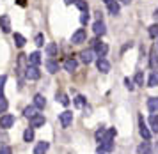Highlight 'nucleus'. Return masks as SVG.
<instances>
[{"mask_svg": "<svg viewBox=\"0 0 158 154\" xmlns=\"http://www.w3.org/2000/svg\"><path fill=\"white\" fill-rule=\"evenodd\" d=\"M87 39V32L84 30V28H78L75 34L71 35V43L73 44H80V43H85Z\"/></svg>", "mask_w": 158, "mask_h": 154, "instance_id": "obj_4", "label": "nucleus"}, {"mask_svg": "<svg viewBox=\"0 0 158 154\" xmlns=\"http://www.w3.org/2000/svg\"><path fill=\"white\" fill-rule=\"evenodd\" d=\"M48 147H50V144H48V142H39L36 147H34V154H46Z\"/></svg>", "mask_w": 158, "mask_h": 154, "instance_id": "obj_16", "label": "nucleus"}, {"mask_svg": "<svg viewBox=\"0 0 158 154\" xmlns=\"http://www.w3.org/2000/svg\"><path fill=\"white\" fill-rule=\"evenodd\" d=\"M103 2H105V4H107V6H110V4H112V2H114V0H103Z\"/></svg>", "mask_w": 158, "mask_h": 154, "instance_id": "obj_44", "label": "nucleus"}, {"mask_svg": "<svg viewBox=\"0 0 158 154\" xmlns=\"http://www.w3.org/2000/svg\"><path fill=\"white\" fill-rule=\"evenodd\" d=\"M0 28H2L4 34H9L11 32V20H9L7 14H2L0 16Z\"/></svg>", "mask_w": 158, "mask_h": 154, "instance_id": "obj_6", "label": "nucleus"}, {"mask_svg": "<svg viewBox=\"0 0 158 154\" xmlns=\"http://www.w3.org/2000/svg\"><path fill=\"white\" fill-rule=\"evenodd\" d=\"M34 41H36L37 46H43V44H44V35H43V34H37Z\"/></svg>", "mask_w": 158, "mask_h": 154, "instance_id": "obj_36", "label": "nucleus"}, {"mask_svg": "<svg viewBox=\"0 0 158 154\" xmlns=\"http://www.w3.org/2000/svg\"><path fill=\"white\" fill-rule=\"evenodd\" d=\"M94 51H96V55H98V59H101V57H105L107 55V51H108V46L105 44V43H98L96 46H94Z\"/></svg>", "mask_w": 158, "mask_h": 154, "instance_id": "obj_10", "label": "nucleus"}, {"mask_svg": "<svg viewBox=\"0 0 158 154\" xmlns=\"http://www.w3.org/2000/svg\"><path fill=\"white\" fill-rule=\"evenodd\" d=\"M148 87H158V71H153L148 80Z\"/></svg>", "mask_w": 158, "mask_h": 154, "instance_id": "obj_24", "label": "nucleus"}, {"mask_svg": "<svg viewBox=\"0 0 158 154\" xmlns=\"http://www.w3.org/2000/svg\"><path fill=\"white\" fill-rule=\"evenodd\" d=\"M0 154H13V149L9 147V145H2L0 147Z\"/></svg>", "mask_w": 158, "mask_h": 154, "instance_id": "obj_39", "label": "nucleus"}, {"mask_svg": "<svg viewBox=\"0 0 158 154\" xmlns=\"http://www.w3.org/2000/svg\"><path fill=\"white\" fill-rule=\"evenodd\" d=\"M77 67H78V62H77L75 59H66L64 60V69L66 71L73 73V71H77Z\"/></svg>", "mask_w": 158, "mask_h": 154, "instance_id": "obj_13", "label": "nucleus"}, {"mask_svg": "<svg viewBox=\"0 0 158 154\" xmlns=\"http://www.w3.org/2000/svg\"><path fill=\"white\" fill-rule=\"evenodd\" d=\"M16 4H18V6H22V7H25V6H27V0H16Z\"/></svg>", "mask_w": 158, "mask_h": 154, "instance_id": "obj_41", "label": "nucleus"}, {"mask_svg": "<svg viewBox=\"0 0 158 154\" xmlns=\"http://www.w3.org/2000/svg\"><path fill=\"white\" fill-rule=\"evenodd\" d=\"M133 82H135V80H131V78H124V85H126V89H128V91H133V89H135Z\"/></svg>", "mask_w": 158, "mask_h": 154, "instance_id": "obj_35", "label": "nucleus"}, {"mask_svg": "<svg viewBox=\"0 0 158 154\" xmlns=\"http://www.w3.org/2000/svg\"><path fill=\"white\" fill-rule=\"evenodd\" d=\"M137 151H139V154H153V151H151V145H149V142H146L144 140L139 147H137Z\"/></svg>", "mask_w": 158, "mask_h": 154, "instance_id": "obj_18", "label": "nucleus"}, {"mask_svg": "<svg viewBox=\"0 0 158 154\" xmlns=\"http://www.w3.org/2000/svg\"><path fill=\"white\" fill-rule=\"evenodd\" d=\"M9 136L7 133H6V129H0V144H4V142H7Z\"/></svg>", "mask_w": 158, "mask_h": 154, "instance_id": "obj_38", "label": "nucleus"}, {"mask_svg": "<svg viewBox=\"0 0 158 154\" xmlns=\"http://www.w3.org/2000/svg\"><path fill=\"white\" fill-rule=\"evenodd\" d=\"M153 16H155V20H158V9H155V13H153Z\"/></svg>", "mask_w": 158, "mask_h": 154, "instance_id": "obj_43", "label": "nucleus"}, {"mask_svg": "<svg viewBox=\"0 0 158 154\" xmlns=\"http://www.w3.org/2000/svg\"><path fill=\"white\" fill-rule=\"evenodd\" d=\"M46 69H48V73H57L59 71V64L53 60V59H48L46 60Z\"/></svg>", "mask_w": 158, "mask_h": 154, "instance_id": "obj_22", "label": "nucleus"}, {"mask_svg": "<svg viewBox=\"0 0 158 154\" xmlns=\"http://www.w3.org/2000/svg\"><path fill=\"white\" fill-rule=\"evenodd\" d=\"M96 66H98V71H101V73H108V71H110V62H108L105 57L98 59V60H96Z\"/></svg>", "mask_w": 158, "mask_h": 154, "instance_id": "obj_7", "label": "nucleus"}, {"mask_svg": "<svg viewBox=\"0 0 158 154\" xmlns=\"http://www.w3.org/2000/svg\"><path fill=\"white\" fill-rule=\"evenodd\" d=\"M114 149V140H108V142H103V144H100V147H98V152H110Z\"/></svg>", "mask_w": 158, "mask_h": 154, "instance_id": "obj_14", "label": "nucleus"}, {"mask_svg": "<svg viewBox=\"0 0 158 154\" xmlns=\"http://www.w3.org/2000/svg\"><path fill=\"white\" fill-rule=\"evenodd\" d=\"M98 154H107V152H98Z\"/></svg>", "mask_w": 158, "mask_h": 154, "instance_id": "obj_47", "label": "nucleus"}, {"mask_svg": "<svg viewBox=\"0 0 158 154\" xmlns=\"http://www.w3.org/2000/svg\"><path fill=\"white\" fill-rule=\"evenodd\" d=\"M7 106H9V103H7V99H6V96H0V113L2 115L7 112Z\"/></svg>", "mask_w": 158, "mask_h": 154, "instance_id": "obj_28", "label": "nucleus"}, {"mask_svg": "<svg viewBox=\"0 0 158 154\" xmlns=\"http://www.w3.org/2000/svg\"><path fill=\"white\" fill-rule=\"evenodd\" d=\"M15 124V115H11V113H4V115H0V129H7Z\"/></svg>", "mask_w": 158, "mask_h": 154, "instance_id": "obj_2", "label": "nucleus"}, {"mask_svg": "<svg viewBox=\"0 0 158 154\" xmlns=\"http://www.w3.org/2000/svg\"><path fill=\"white\" fill-rule=\"evenodd\" d=\"M73 103H75L77 108H84V106H85V98H84V96H77Z\"/></svg>", "mask_w": 158, "mask_h": 154, "instance_id": "obj_31", "label": "nucleus"}, {"mask_svg": "<svg viewBox=\"0 0 158 154\" xmlns=\"http://www.w3.org/2000/svg\"><path fill=\"white\" fill-rule=\"evenodd\" d=\"M139 133H140V136H142V138H144L146 142H148V140L151 138V131L148 129V124L144 122V119H142V117L139 119Z\"/></svg>", "mask_w": 158, "mask_h": 154, "instance_id": "obj_5", "label": "nucleus"}, {"mask_svg": "<svg viewBox=\"0 0 158 154\" xmlns=\"http://www.w3.org/2000/svg\"><path fill=\"white\" fill-rule=\"evenodd\" d=\"M23 115H25L27 119H34V117L37 115V108H36L34 105H32V106H27V108L23 110Z\"/></svg>", "mask_w": 158, "mask_h": 154, "instance_id": "obj_20", "label": "nucleus"}, {"mask_svg": "<svg viewBox=\"0 0 158 154\" xmlns=\"http://www.w3.org/2000/svg\"><path fill=\"white\" fill-rule=\"evenodd\" d=\"M66 6H71V4H77V0H64Z\"/></svg>", "mask_w": 158, "mask_h": 154, "instance_id": "obj_42", "label": "nucleus"}, {"mask_svg": "<svg viewBox=\"0 0 158 154\" xmlns=\"http://www.w3.org/2000/svg\"><path fill=\"white\" fill-rule=\"evenodd\" d=\"M149 126L153 129V133H158V115L156 113H151L149 115Z\"/></svg>", "mask_w": 158, "mask_h": 154, "instance_id": "obj_21", "label": "nucleus"}, {"mask_svg": "<svg viewBox=\"0 0 158 154\" xmlns=\"http://www.w3.org/2000/svg\"><path fill=\"white\" fill-rule=\"evenodd\" d=\"M59 120H60V126L62 128H69L73 122V112L64 110L62 113H59Z\"/></svg>", "mask_w": 158, "mask_h": 154, "instance_id": "obj_1", "label": "nucleus"}, {"mask_svg": "<svg viewBox=\"0 0 158 154\" xmlns=\"http://www.w3.org/2000/svg\"><path fill=\"white\" fill-rule=\"evenodd\" d=\"M6 82H7V76H6V75H0V96H4L2 91H4V83H6Z\"/></svg>", "mask_w": 158, "mask_h": 154, "instance_id": "obj_37", "label": "nucleus"}, {"mask_svg": "<svg viewBox=\"0 0 158 154\" xmlns=\"http://www.w3.org/2000/svg\"><path fill=\"white\" fill-rule=\"evenodd\" d=\"M148 110H149L151 113L158 112V98H149L148 99Z\"/></svg>", "mask_w": 158, "mask_h": 154, "instance_id": "obj_19", "label": "nucleus"}, {"mask_svg": "<svg viewBox=\"0 0 158 154\" xmlns=\"http://www.w3.org/2000/svg\"><path fill=\"white\" fill-rule=\"evenodd\" d=\"M93 30H94V34H96V35H105V32H107L103 21H96V23L93 25Z\"/></svg>", "mask_w": 158, "mask_h": 154, "instance_id": "obj_17", "label": "nucleus"}, {"mask_svg": "<svg viewBox=\"0 0 158 154\" xmlns=\"http://www.w3.org/2000/svg\"><path fill=\"white\" fill-rule=\"evenodd\" d=\"M46 55L50 57V59L57 55V44H55V43H48V44H46Z\"/></svg>", "mask_w": 158, "mask_h": 154, "instance_id": "obj_23", "label": "nucleus"}, {"mask_svg": "<svg viewBox=\"0 0 158 154\" xmlns=\"http://www.w3.org/2000/svg\"><path fill=\"white\" fill-rule=\"evenodd\" d=\"M55 98H57V101L60 103V105H64V106L69 105V99H68V96H66L64 92H57V96H55Z\"/></svg>", "mask_w": 158, "mask_h": 154, "instance_id": "obj_26", "label": "nucleus"}, {"mask_svg": "<svg viewBox=\"0 0 158 154\" xmlns=\"http://www.w3.org/2000/svg\"><path fill=\"white\" fill-rule=\"evenodd\" d=\"M34 106H36L37 110H43L44 106H46V99H44L43 94H36L34 96Z\"/></svg>", "mask_w": 158, "mask_h": 154, "instance_id": "obj_12", "label": "nucleus"}, {"mask_svg": "<svg viewBox=\"0 0 158 154\" xmlns=\"http://www.w3.org/2000/svg\"><path fill=\"white\" fill-rule=\"evenodd\" d=\"M23 140L25 142H32L34 140V128H27L23 133Z\"/></svg>", "mask_w": 158, "mask_h": 154, "instance_id": "obj_25", "label": "nucleus"}, {"mask_svg": "<svg viewBox=\"0 0 158 154\" xmlns=\"http://www.w3.org/2000/svg\"><path fill=\"white\" fill-rule=\"evenodd\" d=\"M44 122H46L44 115L37 113V115L34 117V119H30V128H41V126H44Z\"/></svg>", "mask_w": 158, "mask_h": 154, "instance_id": "obj_11", "label": "nucleus"}, {"mask_svg": "<svg viewBox=\"0 0 158 154\" xmlns=\"http://www.w3.org/2000/svg\"><path fill=\"white\" fill-rule=\"evenodd\" d=\"M119 9H121V7H119V4H117V2L114 0V2H112V4L108 6V13L114 14V16H115V14H119Z\"/></svg>", "mask_w": 158, "mask_h": 154, "instance_id": "obj_29", "label": "nucleus"}, {"mask_svg": "<svg viewBox=\"0 0 158 154\" xmlns=\"http://www.w3.org/2000/svg\"><path fill=\"white\" fill-rule=\"evenodd\" d=\"M25 37H23L22 34H15V44L16 46H18V48H23V46H25Z\"/></svg>", "mask_w": 158, "mask_h": 154, "instance_id": "obj_27", "label": "nucleus"}, {"mask_svg": "<svg viewBox=\"0 0 158 154\" xmlns=\"http://www.w3.org/2000/svg\"><path fill=\"white\" fill-rule=\"evenodd\" d=\"M149 67H151V69H158V51H156V48H153V50H151Z\"/></svg>", "mask_w": 158, "mask_h": 154, "instance_id": "obj_15", "label": "nucleus"}, {"mask_svg": "<svg viewBox=\"0 0 158 154\" xmlns=\"http://www.w3.org/2000/svg\"><path fill=\"white\" fill-rule=\"evenodd\" d=\"M80 21H82V23L85 25L87 21H89V13H84V14H82V16H80Z\"/></svg>", "mask_w": 158, "mask_h": 154, "instance_id": "obj_40", "label": "nucleus"}, {"mask_svg": "<svg viewBox=\"0 0 158 154\" xmlns=\"http://www.w3.org/2000/svg\"><path fill=\"white\" fill-rule=\"evenodd\" d=\"M119 2H121V4H130L131 0H119Z\"/></svg>", "mask_w": 158, "mask_h": 154, "instance_id": "obj_45", "label": "nucleus"}, {"mask_svg": "<svg viewBox=\"0 0 158 154\" xmlns=\"http://www.w3.org/2000/svg\"><path fill=\"white\" fill-rule=\"evenodd\" d=\"M148 32H149V37H155V39H156V37H158V23H155V25H151Z\"/></svg>", "mask_w": 158, "mask_h": 154, "instance_id": "obj_33", "label": "nucleus"}, {"mask_svg": "<svg viewBox=\"0 0 158 154\" xmlns=\"http://www.w3.org/2000/svg\"><path fill=\"white\" fill-rule=\"evenodd\" d=\"M105 135H107V129L105 128H100L98 131H96V142H103V138H105Z\"/></svg>", "mask_w": 158, "mask_h": 154, "instance_id": "obj_32", "label": "nucleus"}, {"mask_svg": "<svg viewBox=\"0 0 158 154\" xmlns=\"http://www.w3.org/2000/svg\"><path fill=\"white\" fill-rule=\"evenodd\" d=\"M156 48H158V37H156Z\"/></svg>", "mask_w": 158, "mask_h": 154, "instance_id": "obj_46", "label": "nucleus"}, {"mask_svg": "<svg viewBox=\"0 0 158 154\" xmlns=\"http://www.w3.org/2000/svg\"><path fill=\"white\" fill-rule=\"evenodd\" d=\"M77 7H78L82 13H89V6H87L85 0H77Z\"/></svg>", "mask_w": 158, "mask_h": 154, "instance_id": "obj_30", "label": "nucleus"}, {"mask_svg": "<svg viewBox=\"0 0 158 154\" xmlns=\"http://www.w3.org/2000/svg\"><path fill=\"white\" fill-rule=\"evenodd\" d=\"M94 57H96V51H94L93 48L80 51V60H82L84 64H91V62L94 60Z\"/></svg>", "mask_w": 158, "mask_h": 154, "instance_id": "obj_3", "label": "nucleus"}, {"mask_svg": "<svg viewBox=\"0 0 158 154\" xmlns=\"http://www.w3.org/2000/svg\"><path fill=\"white\" fill-rule=\"evenodd\" d=\"M27 59H29V66L37 67V66L41 64V53H39V51H32L30 55H27Z\"/></svg>", "mask_w": 158, "mask_h": 154, "instance_id": "obj_8", "label": "nucleus"}, {"mask_svg": "<svg viewBox=\"0 0 158 154\" xmlns=\"http://www.w3.org/2000/svg\"><path fill=\"white\" fill-rule=\"evenodd\" d=\"M27 78H29V80H39V78H41V71H39V67L29 66V67H27Z\"/></svg>", "mask_w": 158, "mask_h": 154, "instance_id": "obj_9", "label": "nucleus"}, {"mask_svg": "<svg viewBox=\"0 0 158 154\" xmlns=\"http://www.w3.org/2000/svg\"><path fill=\"white\" fill-rule=\"evenodd\" d=\"M133 80H135L137 85H144V73H142V71H137V75H135Z\"/></svg>", "mask_w": 158, "mask_h": 154, "instance_id": "obj_34", "label": "nucleus"}]
</instances>
